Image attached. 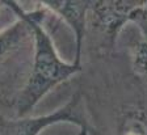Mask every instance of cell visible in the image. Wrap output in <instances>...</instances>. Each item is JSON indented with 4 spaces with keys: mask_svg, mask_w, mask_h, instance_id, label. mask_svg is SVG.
I'll list each match as a JSON object with an SVG mask.
<instances>
[{
    "mask_svg": "<svg viewBox=\"0 0 147 135\" xmlns=\"http://www.w3.org/2000/svg\"><path fill=\"white\" fill-rule=\"evenodd\" d=\"M75 76L86 113V135H147V83L125 51L83 58Z\"/></svg>",
    "mask_w": 147,
    "mask_h": 135,
    "instance_id": "obj_1",
    "label": "cell"
},
{
    "mask_svg": "<svg viewBox=\"0 0 147 135\" xmlns=\"http://www.w3.org/2000/svg\"><path fill=\"white\" fill-rule=\"evenodd\" d=\"M4 4L12 13L22 16L26 20L34 36L33 66L28 83L22 89L15 107V117L22 118L29 116L36 105L53 88L80 74L82 66H76L75 63L70 64L59 58L51 36L46 28H43V21L49 11L41 3L36 11L30 12L24 11L16 1L8 0L4 1Z\"/></svg>",
    "mask_w": 147,
    "mask_h": 135,
    "instance_id": "obj_2",
    "label": "cell"
},
{
    "mask_svg": "<svg viewBox=\"0 0 147 135\" xmlns=\"http://www.w3.org/2000/svg\"><path fill=\"white\" fill-rule=\"evenodd\" d=\"M0 30V116L15 117V107L33 66L34 36L20 15Z\"/></svg>",
    "mask_w": 147,
    "mask_h": 135,
    "instance_id": "obj_3",
    "label": "cell"
},
{
    "mask_svg": "<svg viewBox=\"0 0 147 135\" xmlns=\"http://www.w3.org/2000/svg\"><path fill=\"white\" fill-rule=\"evenodd\" d=\"M146 1H89L83 38V58L107 54L116 49L122 29L131 21L133 13Z\"/></svg>",
    "mask_w": 147,
    "mask_h": 135,
    "instance_id": "obj_4",
    "label": "cell"
},
{
    "mask_svg": "<svg viewBox=\"0 0 147 135\" xmlns=\"http://www.w3.org/2000/svg\"><path fill=\"white\" fill-rule=\"evenodd\" d=\"M58 123H72L86 130V113L82 96L78 91L74 92L64 106L46 116L22 118L0 116V135H41L45 129Z\"/></svg>",
    "mask_w": 147,
    "mask_h": 135,
    "instance_id": "obj_5",
    "label": "cell"
},
{
    "mask_svg": "<svg viewBox=\"0 0 147 135\" xmlns=\"http://www.w3.org/2000/svg\"><path fill=\"white\" fill-rule=\"evenodd\" d=\"M45 8L50 11L53 15L63 19L64 22L72 29L75 34V60L76 66L80 64V52H82L83 38L86 33V20L89 1H41Z\"/></svg>",
    "mask_w": 147,
    "mask_h": 135,
    "instance_id": "obj_6",
    "label": "cell"
},
{
    "mask_svg": "<svg viewBox=\"0 0 147 135\" xmlns=\"http://www.w3.org/2000/svg\"><path fill=\"white\" fill-rule=\"evenodd\" d=\"M117 46L125 51L133 72L147 83V36L129 22L117 40Z\"/></svg>",
    "mask_w": 147,
    "mask_h": 135,
    "instance_id": "obj_7",
    "label": "cell"
},
{
    "mask_svg": "<svg viewBox=\"0 0 147 135\" xmlns=\"http://www.w3.org/2000/svg\"><path fill=\"white\" fill-rule=\"evenodd\" d=\"M130 22L134 24L142 33L147 36V1L133 13Z\"/></svg>",
    "mask_w": 147,
    "mask_h": 135,
    "instance_id": "obj_8",
    "label": "cell"
},
{
    "mask_svg": "<svg viewBox=\"0 0 147 135\" xmlns=\"http://www.w3.org/2000/svg\"><path fill=\"white\" fill-rule=\"evenodd\" d=\"M76 135H86V131H84V130H82V129H79V132H78Z\"/></svg>",
    "mask_w": 147,
    "mask_h": 135,
    "instance_id": "obj_9",
    "label": "cell"
},
{
    "mask_svg": "<svg viewBox=\"0 0 147 135\" xmlns=\"http://www.w3.org/2000/svg\"><path fill=\"white\" fill-rule=\"evenodd\" d=\"M3 8V1H0V9Z\"/></svg>",
    "mask_w": 147,
    "mask_h": 135,
    "instance_id": "obj_10",
    "label": "cell"
}]
</instances>
